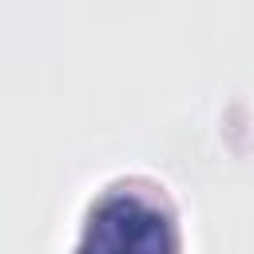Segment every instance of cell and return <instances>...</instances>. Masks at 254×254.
<instances>
[{
  "label": "cell",
  "instance_id": "cell-1",
  "mask_svg": "<svg viewBox=\"0 0 254 254\" xmlns=\"http://www.w3.org/2000/svg\"><path fill=\"white\" fill-rule=\"evenodd\" d=\"M75 254H179L175 214L163 190L107 187L91 198Z\"/></svg>",
  "mask_w": 254,
  "mask_h": 254
}]
</instances>
